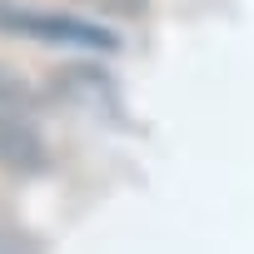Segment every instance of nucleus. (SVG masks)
<instances>
[{
	"label": "nucleus",
	"mask_w": 254,
	"mask_h": 254,
	"mask_svg": "<svg viewBox=\"0 0 254 254\" xmlns=\"http://www.w3.org/2000/svg\"><path fill=\"white\" fill-rule=\"evenodd\" d=\"M0 30L25 35V40H45V45H85V50H110L115 45V35H105L90 20L50 15V10H15V5H0Z\"/></svg>",
	"instance_id": "f257e3e1"
},
{
	"label": "nucleus",
	"mask_w": 254,
	"mask_h": 254,
	"mask_svg": "<svg viewBox=\"0 0 254 254\" xmlns=\"http://www.w3.org/2000/svg\"><path fill=\"white\" fill-rule=\"evenodd\" d=\"M0 160L5 165H30L35 160V135L25 130L20 110H10L5 100H0Z\"/></svg>",
	"instance_id": "f03ea898"
},
{
	"label": "nucleus",
	"mask_w": 254,
	"mask_h": 254,
	"mask_svg": "<svg viewBox=\"0 0 254 254\" xmlns=\"http://www.w3.org/2000/svg\"><path fill=\"white\" fill-rule=\"evenodd\" d=\"M0 254H40L25 234H15V229H5V224H0Z\"/></svg>",
	"instance_id": "7ed1b4c3"
}]
</instances>
